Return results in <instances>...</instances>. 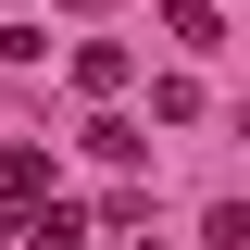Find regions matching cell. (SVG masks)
I'll use <instances>...</instances> for the list:
<instances>
[{
	"label": "cell",
	"instance_id": "7a4b0ae2",
	"mask_svg": "<svg viewBox=\"0 0 250 250\" xmlns=\"http://www.w3.org/2000/svg\"><path fill=\"white\" fill-rule=\"evenodd\" d=\"M75 88H88V100L125 88V50H113V38H88V50H75Z\"/></svg>",
	"mask_w": 250,
	"mask_h": 250
},
{
	"label": "cell",
	"instance_id": "3957f363",
	"mask_svg": "<svg viewBox=\"0 0 250 250\" xmlns=\"http://www.w3.org/2000/svg\"><path fill=\"white\" fill-rule=\"evenodd\" d=\"M200 250H250V213H238V200H225V213L200 225Z\"/></svg>",
	"mask_w": 250,
	"mask_h": 250
},
{
	"label": "cell",
	"instance_id": "6da1fadb",
	"mask_svg": "<svg viewBox=\"0 0 250 250\" xmlns=\"http://www.w3.org/2000/svg\"><path fill=\"white\" fill-rule=\"evenodd\" d=\"M163 38L175 50H225V0H163Z\"/></svg>",
	"mask_w": 250,
	"mask_h": 250
}]
</instances>
